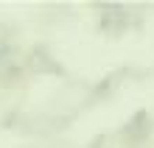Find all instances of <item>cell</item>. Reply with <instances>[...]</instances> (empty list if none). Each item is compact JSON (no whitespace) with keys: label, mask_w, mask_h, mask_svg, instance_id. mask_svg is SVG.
Masks as SVG:
<instances>
[]
</instances>
